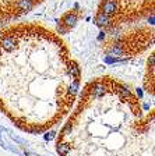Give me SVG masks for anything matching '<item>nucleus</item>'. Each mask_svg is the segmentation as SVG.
<instances>
[{"label": "nucleus", "mask_w": 155, "mask_h": 156, "mask_svg": "<svg viewBox=\"0 0 155 156\" xmlns=\"http://www.w3.org/2000/svg\"><path fill=\"white\" fill-rule=\"evenodd\" d=\"M154 13V0H101L95 23L99 28L115 29L133 24Z\"/></svg>", "instance_id": "nucleus-3"}, {"label": "nucleus", "mask_w": 155, "mask_h": 156, "mask_svg": "<svg viewBox=\"0 0 155 156\" xmlns=\"http://www.w3.org/2000/svg\"><path fill=\"white\" fill-rule=\"evenodd\" d=\"M43 0H0V27L25 16Z\"/></svg>", "instance_id": "nucleus-4"}, {"label": "nucleus", "mask_w": 155, "mask_h": 156, "mask_svg": "<svg viewBox=\"0 0 155 156\" xmlns=\"http://www.w3.org/2000/svg\"><path fill=\"white\" fill-rule=\"evenodd\" d=\"M81 73L66 43L34 23L0 28V110L18 128L42 134L77 101Z\"/></svg>", "instance_id": "nucleus-1"}, {"label": "nucleus", "mask_w": 155, "mask_h": 156, "mask_svg": "<svg viewBox=\"0 0 155 156\" xmlns=\"http://www.w3.org/2000/svg\"><path fill=\"white\" fill-rule=\"evenodd\" d=\"M154 110L113 77L81 89L60 130V156H154Z\"/></svg>", "instance_id": "nucleus-2"}]
</instances>
